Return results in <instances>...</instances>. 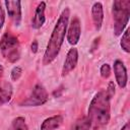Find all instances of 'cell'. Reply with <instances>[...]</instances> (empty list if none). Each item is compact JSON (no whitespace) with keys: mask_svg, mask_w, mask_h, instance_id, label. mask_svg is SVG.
<instances>
[{"mask_svg":"<svg viewBox=\"0 0 130 130\" xmlns=\"http://www.w3.org/2000/svg\"><path fill=\"white\" fill-rule=\"evenodd\" d=\"M115 94V85L111 81L107 89L99 91L91 100L88 107L87 118L94 130L105 127L111 117V100Z\"/></svg>","mask_w":130,"mask_h":130,"instance_id":"cell-1","label":"cell"},{"mask_svg":"<svg viewBox=\"0 0 130 130\" xmlns=\"http://www.w3.org/2000/svg\"><path fill=\"white\" fill-rule=\"evenodd\" d=\"M69 16H70V10H69V8H65L62 11V13L60 14V16L54 26V29L52 31L49 43L47 45V48H46V51H45L44 57H43L44 65H49L58 56L60 49L62 47L64 38H65L66 30H67Z\"/></svg>","mask_w":130,"mask_h":130,"instance_id":"cell-2","label":"cell"},{"mask_svg":"<svg viewBox=\"0 0 130 130\" xmlns=\"http://www.w3.org/2000/svg\"><path fill=\"white\" fill-rule=\"evenodd\" d=\"M130 16V1L116 0L113 3V18L115 36H120L128 24Z\"/></svg>","mask_w":130,"mask_h":130,"instance_id":"cell-3","label":"cell"},{"mask_svg":"<svg viewBox=\"0 0 130 130\" xmlns=\"http://www.w3.org/2000/svg\"><path fill=\"white\" fill-rule=\"evenodd\" d=\"M2 56L10 63H15L20 58V45L18 39L10 32H5L0 42Z\"/></svg>","mask_w":130,"mask_h":130,"instance_id":"cell-4","label":"cell"},{"mask_svg":"<svg viewBox=\"0 0 130 130\" xmlns=\"http://www.w3.org/2000/svg\"><path fill=\"white\" fill-rule=\"evenodd\" d=\"M47 101H48V92L46 88L42 84L38 83L34 86L30 94L26 98V100H24L21 103V106L22 107H37V106L44 105Z\"/></svg>","mask_w":130,"mask_h":130,"instance_id":"cell-5","label":"cell"},{"mask_svg":"<svg viewBox=\"0 0 130 130\" xmlns=\"http://www.w3.org/2000/svg\"><path fill=\"white\" fill-rule=\"evenodd\" d=\"M80 34H81V26H80V21L77 16H74L70 22V25L67 30V41L70 45L75 46L80 39Z\"/></svg>","mask_w":130,"mask_h":130,"instance_id":"cell-6","label":"cell"},{"mask_svg":"<svg viewBox=\"0 0 130 130\" xmlns=\"http://www.w3.org/2000/svg\"><path fill=\"white\" fill-rule=\"evenodd\" d=\"M4 69L0 65V106L8 103L12 96V86L8 81H5L3 78Z\"/></svg>","mask_w":130,"mask_h":130,"instance_id":"cell-7","label":"cell"},{"mask_svg":"<svg viewBox=\"0 0 130 130\" xmlns=\"http://www.w3.org/2000/svg\"><path fill=\"white\" fill-rule=\"evenodd\" d=\"M77 61H78V51L76 48H71L68 51L66 59H65L64 64H63L62 76H66L67 74H69L76 67Z\"/></svg>","mask_w":130,"mask_h":130,"instance_id":"cell-8","label":"cell"},{"mask_svg":"<svg viewBox=\"0 0 130 130\" xmlns=\"http://www.w3.org/2000/svg\"><path fill=\"white\" fill-rule=\"evenodd\" d=\"M8 15L15 25H19L21 21V6L20 1H5L4 2Z\"/></svg>","mask_w":130,"mask_h":130,"instance_id":"cell-9","label":"cell"},{"mask_svg":"<svg viewBox=\"0 0 130 130\" xmlns=\"http://www.w3.org/2000/svg\"><path fill=\"white\" fill-rule=\"evenodd\" d=\"M114 73H115V77H116V81L119 85V87L124 88L127 84L128 81V76H127V70L126 67L124 65V63L120 60H116L114 62Z\"/></svg>","mask_w":130,"mask_h":130,"instance_id":"cell-10","label":"cell"},{"mask_svg":"<svg viewBox=\"0 0 130 130\" xmlns=\"http://www.w3.org/2000/svg\"><path fill=\"white\" fill-rule=\"evenodd\" d=\"M91 15H92V21H93L95 29L100 30L103 24V20H104V10H103V5L101 2L93 3L91 7Z\"/></svg>","mask_w":130,"mask_h":130,"instance_id":"cell-11","label":"cell"},{"mask_svg":"<svg viewBox=\"0 0 130 130\" xmlns=\"http://www.w3.org/2000/svg\"><path fill=\"white\" fill-rule=\"evenodd\" d=\"M45 9H46V3L45 2H41L37 9H36V12H35V15L32 17V20H31V26L32 28H40L43 26V24L45 23V20H46V17H45Z\"/></svg>","mask_w":130,"mask_h":130,"instance_id":"cell-12","label":"cell"},{"mask_svg":"<svg viewBox=\"0 0 130 130\" xmlns=\"http://www.w3.org/2000/svg\"><path fill=\"white\" fill-rule=\"evenodd\" d=\"M63 123V117L60 115L52 116L44 120L41 125V130H55L59 128Z\"/></svg>","mask_w":130,"mask_h":130,"instance_id":"cell-13","label":"cell"},{"mask_svg":"<svg viewBox=\"0 0 130 130\" xmlns=\"http://www.w3.org/2000/svg\"><path fill=\"white\" fill-rule=\"evenodd\" d=\"M91 127L90 125V121L87 117H82L79 118L71 127L70 130H89V128Z\"/></svg>","mask_w":130,"mask_h":130,"instance_id":"cell-14","label":"cell"},{"mask_svg":"<svg viewBox=\"0 0 130 130\" xmlns=\"http://www.w3.org/2000/svg\"><path fill=\"white\" fill-rule=\"evenodd\" d=\"M8 130H28V127L23 117H17L13 119Z\"/></svg>","mask_w":130,"mask_h":130,"instance_id":"cell-15","label":"cell"},{"mask_svg":"<svg viewBox=\"0 0 130 130\" xmlns=\"http://www.w3.org/2000/svg\"><path fill=\"white\" fill-rule=\"evenodd\" d=\"M129 29L127 28L123 36H122V39H121V42H120V46L121 48L126 52V53H130V37H129Z\"/></svg>","mask_w":130,"mask_h":130,"instance_id":"cell-16","label":"cell"},{"mask_svg":"<svg viewBox=\"0 0 130 130\" xmlns=\"http://www.w3.org/2000/svg\"><path fill=\"white\" fill-rule=\"evenodd\" d=\"M100 72H101V76L103 78H108L111 75V67H110V65L107 64V63L103 64L101 69H100Z\"/></svg>","mask_w":130,"mask_h":130,"instance_id":"cell-17","label":"cell"},{"mask_svg":"<svg viewBox=\"0 0 130 130\" xmlns=\"http://www.w3.org/2000/svg\"><path fill=\"white\" fill-rule=\"evenodd\" d=\"M21 73H22V70H21V68L20 67H18V66H16V67H14L12 70H11V73H10V77H11V79L12 80H17V79H19V77L21 76Z\"/></svg>","mask_w":130,"mask_h":130,"instance_id":"cell-18","label":"cell"},{"mask_svg":"<svg viewBox=\"0 0 130 130\" xmlns=\"http://www.w3.org/2000/svg\"><path fill=\"white\" fill-rule=\"evenodd\" d=\"M4 21H5V14H4V11H3V8L1 6V3H0V30L4 24Z\"/></svg>","mask_w":130,"mask_h":130,"instance_id":"cell-19","label":"cell"},{"mask_svg":"<svg viewBox=\"0 0 130 130\" xmlns=\"http://www.w3.org/2000/svg\"><path fill=\"white\" fill-rule=\"evenodd\" d=\"M31 51H32V53H37L38 52V42L37 41L32 42V44H31Z\"/></svg>","mask_w":130,"mask_h":130,"instance_id":"cell-20","label":"cell"},{"mask_svg":"<svg viewBox=\"0 0 130 130\" xmlns=\"http://www.w3.org/2000/svg\"><path fill=\"white\" fill-rule=\"evenodd\" d=\"M121 130H130V127H129V123H126L123 127H122V129Z\"/></svg>","mask_w":130,"mask_h":130,"instance_id":"cell-21","label":"cell"}]
</instances>
